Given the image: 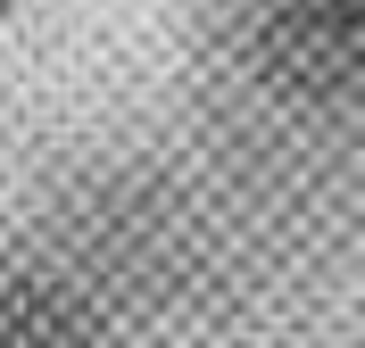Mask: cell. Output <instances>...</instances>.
I'll list each match as a JSON object with an SVG mask.
<instances>
[{
    "mask_svg": "<svg viewBox=\"0 0 365 348\" xmlns=\"http://www.w3.org/2000/svg\"><path fill=\"white\" fill-rule=\"evenodd\" d=\"M257 75L299 108L365 100V0H282L257 33Z\"/></svg>",
    "mask_w": 365,
    "mask_h": 348,
    "instance_id": "1",
    "label": "cell"
},
{
    "mask_svg": "<svg viewBox=\"0 0 365 348\" xmlns=\"http://www.w3.org/2000/svg\"><path fill=\"white\" fill-rule=\"evenodd\" d=\"M0 348H100V315L75 282L17 274L0 282Z\"/></svg>",
    "mask_w": 365,
    "mask_h": 348,
    "instance_id": "2",
    "label": "cell"
}]
</instances>
